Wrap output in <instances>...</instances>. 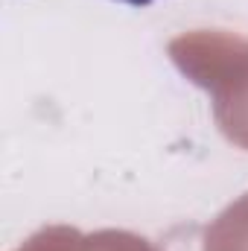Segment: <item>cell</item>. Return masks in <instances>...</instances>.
<instances>
[{
    "mask_svg": "<svg viewBox=\"0 0 248 251\" xmlns=\"http://www.w3.org/2000/svg\"><path fill=\"white\" fill-rule=\"evenodd\" d=\"M120 3H128V6H149L152 0H120Z\"/></svg>",
    "mask_w": 248,
    "mask_h": 251,
    "instance_id": "cell-1",
    "label": "cell"
}]
</instances>
